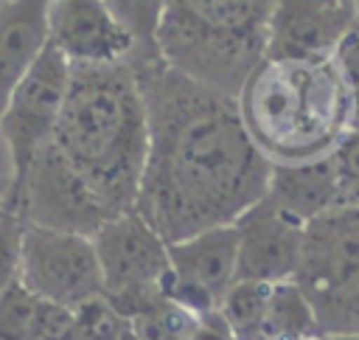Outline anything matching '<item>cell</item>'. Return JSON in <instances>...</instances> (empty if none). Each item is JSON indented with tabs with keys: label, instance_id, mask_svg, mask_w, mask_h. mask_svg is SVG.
<instances>
[{
	"label": "cell",
	"instance_id": "cell-29",
	"mask_svg": "<svg viewBox=\"0 0 359 340\" xmlns=\"http://www.w3.org/2000/svg\"><path fill=\"white\" fill-rule=\"evenodd\" d=\"M353 3H356V8H359V0H353Z\"/></svg>",
	"mask_w": 359,
	"mask_h": 340
},
{
	"label": "cell",
	"instance_id": "cell-23",
	"mask_svg": "<svg viewBox=\"0 0 359 340\" xmlns=\"http://www.w3.org/2000/svg\"><path fill=\"white\" fill-rule=\"evenodd\" d=\"M25 222L17 214L3 211L0 216V295L20 278V242Z\"/></svg>",
	"mask_w": 359,
	"mask_h": 340
},
{
	"label": "cell",
	"instance_id": "cell-15",
	"mask_svg": "<svg viewBox=\"0 0 359 340\" xmlns=\"http://www.w3.org/2000/svg\"><path fill=\"white\" fill-rule=\"evenodd\" d=\"M266 197L303 225L328 214L339 205L331 157H317L306 163H272Z\"/></svg>",
	"mask_w": 359,
	"mask_h": 340
},
{
	"label": "cell",
	"instance_id": "cell-17",
	"mask_svg": "<svg viewBox=\"0 0 359 340\" xmlns=\"http://www.w3.org/2000/svg\"><path fill=\"white\" fill-rule=\"evenodd\" d=\"M269 289H272V284L238 278L224 292V298L219 303V315L236 340H261Z\"/></svg>",
	"mask_w": 359,
	"mask_h": 340
},
{
	"label": "cell",
	"instance_id": "cell-1",
	"mask_svg": "<svg viewBox=\"0 0 359 340\" xmlns=\"http://www.w3.org/2000/svg\"><path fill=\"white\" fill-rule=\"evenodd\" d=\"M149 152L135 211L171 244L233 225L269 185L272 160L250 138L238 101L171 67L157 51H135Z\"/></svg>",
	"mask_w": 359,
	"mask_h": 340
},
{
	"label": "cell",
	"instance_id": "cell-13",
	"mask_svg": "<svg viewBox=\"0 0 359 340\" xmlns=\"http://www.w3.org/2000/svg\"><path fill=\"white\" fill-rule=\"evenodd\" d=\"M50 45L70 65L126 62L137 51L135 34L104 0H53Z\"/></svg>",
	"mask_w": 359,
	"mask_h": 340
},
{
	"label": "cell",
	"instance_id": "cell-28",
	"mask_svg": "<svg viewBox=\"0 0 359 340\" xmlns=\"http://www.w3.org/2000/svg\"><path fill=\"white\" fill-rule=\"evenodd\" d=\"M121 340H140V337H137V334H135V332H132V329H129V332H126V334H123V337H121Z\"/></svg>",
	"mask_w": 359,
	"mask_h": 340
},
{
	"label": "cell",
	"instance_id": "cell-19",
	"mask_svg": "<svg viewBox=\"0 0 359 340\" xmlns=\"http://www.w3.org/2000/svg\"><path fill=\"white\" fill-rule=\"evenodd\" d=\"M42 298L34 295L20 278L0 295V340H31Z\"/></svg>",
	"mask_w": 359,
	"mask_h": 340
},
{
	"label": "cell",
	"instance_id": "cell-30",
	"mask_svg": "<svg viewBox=\"0 0 359 340\" xmlns=\"http://www.w3.org/2000/svg\"><path fill=\"white\" fill-rule=\"evenodd\" d=\"M0 216H3V205H0Z\"/></svg>",
	"mask_w": 359,
	"mask_h": 340
},
{
	"label": "cell",
	"instance_id": "cell-5",
	"mask_svg": "<svg viewBox=\"0 0 359 340\" xmlns=\"http://www.w3.org/2000/svg\"><path fill=\"white\" fill-rule=\"evenodd\" d=\"M294 281L323 334H359V205H337L306 225Z\"/></svg>",
	"mask_w": 359,
	"mask_h": 340
},
{
	"label": "cell",
	"instance_id": "cell-10",
	"mask_svg": "<svg viewBox=\"0 0 359 340\" xmlns=\"http://www.w3.org/2000/svg\"><path fill=\"white\" fill-rule=\"evenodd\" d=\"M171 273L165 295L196 318L219 312L224 292L238 281V236L236 225L208 228L168 244Z\"/></svg>",
	"mask_w": 359,
	"mask_h": 340
},
{
	"label": "cell",
	"instance_id": "cell-7",
	"mask_svg": "<svg viewBox=\"0 0 359 340\" xmlns=\"http://www.w3.org/2000/svg\"><path fill=\"white\" fill-rule=\"evenodd\" d=\"M25 225L93 236L115 214L50 140L31 163L11 208Z\"/></svg>",
	"mask_w": 359,
	"mask_h": 340
},
{
	"label": "cell",
	"instance_id": "cell-2",
	"mask_svg": "<svg viewBox=\"0 0 359 340\" xmlns=\"http://www.w3.org/2000/svg\"><path fill=\"white\" fill-rule=\"evenodd\" d=\"M53 143L115 216L135 208L149 152V115L129 59L70 65Z\"/></svg>",
	"mask_w": 359,
	"mask_h": 340
},
{
	"label": "cell",
	"instance_id": "cell-11",
	"mask_svg": "<svg viewBox=\"0 0 359 340\" xmlns=\"http://www.w3.org/2000/svg\"><path fill=\"white\" fill-rule=\"evenodd\" d=\"M356 25L359 8L353 0H275L264 59L334 56L337 45Z\"/></svg>",
	"mask_w": 359,
	"mask_h": 340
},
{
	"label": "cell",
	"instance_id": "cell-18",
	"mask_svg": "<svg viewBox=\"0 0 359 340\" xmlns=\"http://www.w3.org/2000/svg\"><path fill=\"white\" fill-rule=\"evenodd\" d=\"M196 323H199L196 315H191L185 306H180L168 295H163L149 309L135 315L129 320V329L140 340H191Z\"/></svg>",
	"mask_w": 359,
	"mask_h": 340
},
{
	"label": "cell",
	"instance_id": "cell-12",
	"mask_svg": "<svg viewBox=\"0 0 359 340\" xmlns=\"http://www.w3.org/2000/svg\"><path fill=\"white\" fill-rule=\"evenodd\" d=\"M233 225L238 236V278L278 284L297 275L306 242V225L300 219L264 194Z\"/></svg>",
	"mask_w": 359,
	"mask_h": 340
},
{
	"label": "cell",
	"instance_id": "cell-24",
	"mask_svg": "<svg viewBox=\"0 0 359 340\" xmlns=\"http://www.w3.org/2000/svg\"><path fill=\"white\" fill-rule=\"evenodd\" d=\"M334 62L342 73L351 98V129H359V25L345 34V39L334 51Z\"/></svg>",
	"mask_w": 359,
	"mask_h": 340
},
{
	"label": "cell",
	"instance_id": "cell-27",
	"mask_svg": "<svg viewBox=\"0 0 359 340\" xmlns=\"http://www.w3.org/2000/svg\"><path fill=\"white\" fill-rule=\"evenodd\" d=\"M314 340H359V334H323V337H314Z\"/></svg>",
	"mask_w": 359,
	"mask_h": 340
},
{
	"label": "cell",
	"instance_id": "cell-22",
	"mask_svg": "<svg viewBox=\"0 0 359 340\" xmlns=\"http://www.w3.org/2000/svg\"><path fill=\"white\" fill-rule=\"evenodd\" d=\"M104 3L135 34L137 51H157L154 48V34H157V20H160L163 0H104Z\"/></svg>",
	"mask_w": 359,
	"mask_h": 340
},
{
	"label": "cell",
	"instance_id": "cell-14",
	"mask_svg": "<svg viewBox=\"0 0 359 340\" xmlns=\"http://www.w3.org/2000/svg\"><path fill=\"white\" fill-rule=\"evenodd\" d=\"M53 0H0V112L50 42Z\"/></svg>",
	"mask_w": 359,
	"mask_h": 340
},
{
	"label": "cell",
	"instance_id": "cell-26",
	"mask_svg": "<svg viewBox=\"0 0 359 340\" xmlns=\"http://www.w3.org/2000/svg\"><path fill=\"white\" fill-rule=\"evenodd\" d=\"M191 340H236V337H233L230 329L224 326L222 315L213 312V315H208V318H199V323H196Z\"/></svg>",
	"mask_w": 359,
	"mask_h": 340
},
{
	"label": "cell",
	"instance_id": "cell-3",
	"mask_svg": "<svg viewBox=\"0 0 359 340\" xmlns=\"http://www.w3.org/2000/svg\"><path fill=\"white\" fill-rule=\"evenodd\" d=\"M236 101L250 138L272 163L328 157L351 129V98L334 56L261 59Z\"/></svg>",
	"mask_w": 359,
	"mask_h": 340
},
{
	"label": "cell",
	"instance_id": "cell-4",
	"mask_svg": "<svg viewBox=\"0 0 359 340\" xmlns=\"http://www.w3.org/2000/svg\"><path fill=\"white\" fill-rule=\"evenodd\" d=\"M275 0H163L154 48L177 70L236 96L266 53Z\"/></svg>",
	"mask_w": 359,
	"mask_h": 340
},
{
	"label": "cell",
	"instance_id": "cell-16",
	"mask_svg": "<svg viewBox=\"0 0 359 340\" xmlns=\"http://www.w3.org/2000/svg\"><path fill=\"white\" fill-rule=\"evenodd\" d=\"M320 337L317 315L303 292V287L292 281H278L269 289L261 340H314Z\"/></svg>",
	"mask_w": 359,
	"mask_h": 340
},
{
	"label": "cell",
	"instance_id": "cell-20",
	"mask_svg": "<svg viewBox=\"0 0 359 340\" xmlns=\"http://www.w3.org/2000/svg\"><path fill=\"white\" fill-rule=\"evenodd\" d=\"M76 340H121L129 332V320L112 306L107 295H95L73 309Z\"/></svg>",
	"mask_w": 359,
	"mask_h": 340
},
{
	"label": "cell",
	"instance_id": "cell-6",
	"mask_svg": "<svg viewBox=\"0 0 359 340\" xmlns=\"http://www.w3.org/2000/svg\"><path fill=\"white\" fill-rule=\"evenodd\" d=\"M67 84H70V62L48 42L39 59L11 90L6 110L0 112V135L8 146V160H11V177L0 194V205L8 214L20 197V188L25 183L34 157L53 140L65 107Z\"/></svg>",
	"mask_w": 359,
	"mask_h": 340
},
{
	"label": "cell",
	"instance_id": "cell-9",
	"mask_svg": "<svg viewBox=\"0 0 359 340\" xmlns=\"http://www.w3.org/2000/svg\"><path fill=\"white\" fill-rule=\"evenodd\" d=\"M93 244L101 264L104 295L112 303L165 292L171 273L168 242L135 208L107 219L93 233Z\"/></svg>",
	"mask_w": 359,
	"mask_h": 340
},
{
	"label": "cell",
	"instance_id": "cell-21",
	"mask_svg": "<svg viewBox=\"0 0 359 340\" xmlns=\"http://www.w3.org/2000/svg\"><path fill=\"white\" fill-rule=\"evenodd\" d=\"M328 157L337 174L339 205H359V129H348Z\"/></svg>",
	"mask_w": 359,
	"mask_h": 340
},
{
	"label": "cell",
	"instance_id": "cell-25",
	"mask_svg": "<svg viewBox=\"0 0 359 340\" xmlns=\"http://www.w3.org/2000/svg\"><path fill=\"white\" fill-rule=\"evenodd\" d=\"M31 340H76V320L70 306L42 301Z\"/></svg>",
	"mask_w": 359,
	"mask_h": 340
},
{
	"label": "cell",
	"instance_id": "cell-8",
	"mask_svg": "<svg viewBox=\"0 0 359 340\" xmlns=\"http://www.w3.org/2000/svg\"><path fill=\"white\" fill-rule=\"evenodd\" d=\"M20 281L42 301L70 309L104 295L93 236L25 225L20 242Z\"/></svg>",
	"mask_w": 359,
	"mask_h": 340
}]
</instances>
